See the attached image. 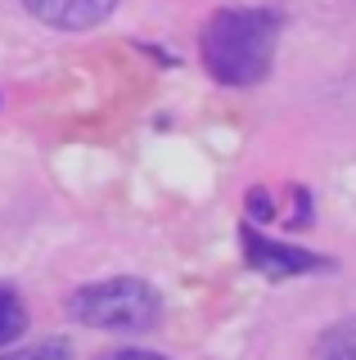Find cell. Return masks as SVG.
Segmentation results:
<instances>
[{
    "label": "cell",
    "mask_w": 356,
    "mask_h": 360,
    "mask_svg": "<svg viewBox=\"0 0 356 360\" xmlns=\"http://www.w3.org/2000/svg\"><path fill=\"white\" fill-rule=\"evenodd\" d=\"M280 18L271 9H221L203 27V63L226 86H253L271 72Z\"/></svg>",
    "instance_id": "6da1fadb"
},
{
    "label": "cell",
    "mask_w": 356,
    "mask_h": 360,
    "mask_svg": "<svg viewBox=\"0 0 356 360\" xmlns=\"http://www.w3.org/2000/svg\"><path fill=\"white\" fill-rule=\"evenodd\" d=\"M72 315L91 329H149L158 320V292L144 279H104L72 292Z\"/></svg>",
    "instance_id": "7a4b0ae2"
},
{
    "label": "cell",
    "mask_w": 356,
    "mask_h": 360,
    "mask_svg": "<svg viewBox=\"0 0 356 360\" xmlns=\"http://www.w3.org/2000/svg\"><path fill=\"white\" fill-rule=\"evenodd\" d=\"M239 243H243L248 266H258L262 275H271V279H284V275H303V270L329 266L325 257H316V252H303V248H284V243L262 239L253 225H243V230H239Z\"/></svg>",
    "instance_id": "3957f363"
},
{
    "label": "cell",
    "mask_w": 356,
    "mask_h": 360,
    "mask_svg": "<svg viewBox=\"0 0 356 360\" xmlns=\"http://www.w3.org/2000/svg\"><path fill=\"white\" fill-rule=\"evenodd\" d=\"M23 5L41 22H50V27L77 32V27H95L99 18H108L117 0H23Z\"/></svg>",
    "instance_id": "277c9868"
},
{
    "label": "cell",
    "mask_w": 356,
    "mask_h": 360,
    "mask_svg": "<svg viewBox=\"0 0 356 360\" xmlns=\"http://www.w3.org/2000/svg\"><path fill=\"white\" fill-rule=\"evenodd\" d=\"M23 329H27V307H23V297H18L9 284H0V347L14 342Z\"/></svg>",
    "instance_id": "5b68a950"
},
{
    "label": "cell",
    "mask_w": 356,
    "mask_h": 360,
    "mask_svg": "<svg viewBox=\"0 0 356 360\" xmlns=\"http://www.w3.org/2000/svg\"><path fill=\"white\" fill-rule=\"evenodd\" d=\"M316 360H356V320H343L320 338Z\"/></svg>",
    "instance_id": "8992f818"
},
{
    "label": "cell",
    "mask_w": 356,
    "mask_h": 360,
    "mask_svg": "<svg viewBox=\"0 0 356 360\" xmlns=\"http://www.w3.org/2000/svg\"><path fill=\"white\" fill-rule=\"evenodd\" d=\"M68 342H59V338H46V342H37V347H27V352H9V356H0V360H68Z\"/></svg>",
    "instance_id": "52a82bcc"
},
{
    "label": "cell",
    "mask_w": 356,
    "mask_h": 360,
    "mask_svg": "<svg viewBox=\"0 0 356 360\" xmlns=\"http://www.w3.org/2000/svg\"><path fill=\"white\" fill-rule=\"evenodd\" d=\"M99 360H163L158 352H113V356H99Z\"/></svg>",
    "instance_id": "ba28073f"
}]
</instances>
